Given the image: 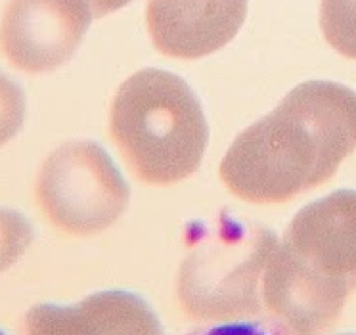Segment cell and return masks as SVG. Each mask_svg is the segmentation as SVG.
<instances>
[{"instance_id": "9a60e30c", "label": "cell", "mask_w": 356, "mask_h": 335, "mask_svg": "<svg viewBox=\"0 0 356 335\" xmlns=\"http://www.w3.org/2000/svg\"><path fill=\"white\" fill-rule=\"evenodd\" d=\"M0 335H4V334H2V332H0Z\"/></svg>"}, {"instance_id": "9c48e42d", "label": "cell", "mask_w": 356, "mask_h": 335, "mask_svg": "<svg viewBox=\"0 0 356 335\" xmlns=\"http://www.w3.org/2000/svg\"><path fill=\"white\" fill-rule=\"evenodd\" d=\"M320 29L337 54L356 60V0H320Z\"/></svg>"}, {"instance_id": "8fae6325", "label": "cell", "mask_w": 356, "mask_h": 335, "mask_svg": "<svg viewBox=\"0 0 356 335\" xmlns=\"http://www.w3.org/2000/svg\"><path fill=\"white\" fill-rule=\"evenodd\" d=\"M25 111L27 104L24 90L0 71V148L22 131Z\"/></svg>"}, {"instance_id": "5b68a950", "label": "cell", "mask_w": 356, "mask_h": 335, "mask_svg": "<svg viewBox=\"0 0 356 335\" xmlns=\"http://www.w3.org/2000/svg\"><path fill=\"white\" fill-rule=\"evenodd\" d=\"M92 19L88 0H8L0 16V54L17 71L50 73L75 56Z\"/></svg>"}, {"instance_id": "4fadbf2b", "label": "cell", "mask_w": 356, "mask_h": 335, "mask_svg": "<svg viewBox=\"0 0 356 335\" xmlns=\"http://www.w3.org/2000/svg\"><path fill=\"white\" fill-rule=\"evenodd\" d=\"M90 2V8L94 12V17L98 19V17L108 16V14H113L117 10L124 8V6H129L132 0H88Z\"/></svg>"}, {"instance_id": "7a4b0ae2", "label": "cell", "mask_w": 356, "mask_h": 335, "mask_svg": "<svg viewBox=\"0 0 356 335\" xmlns=\"http://www.w3.org/2000/svg\"><path fill=\"white\" fill-rule=\"evenodd\" d=\"M109 134L132 174L149 186L192 177L209 144L200 98L184 79L165 70H142L119 86Z\"/></svg>"}, {"instance_id": "6da1fadb", "label": "cell", "mask_w": 356, "mask_h": 335, "mask_svg": "<svg viewBox=\"0 0 356 335\" xmlns=\"http://www.w3.org/2000/svg\"><path fill=\"white\" fill-rule=\"evenodd\" d=\"M355 149V90L307 81L232 142L218 174L238 199L286 203L325 184Z\"/></svg>"}, {"instance_id": "7c38bea8", "label": "cell", "mask_w": 356, "mask_h": 335, "mask_svg": "<svg viewBox=\"0 0 356 335\" xmlns=\"http://www.w3.org/2000/svg\"><path fill=\"white\" fill-rule=\"evenodd\" d=\"M194 335H272L268 329H264L259 324H251V322H226V324H218L209 329H205L202 334Z\"/></svg>"}, {"instance_id": "5bb4252c", "label": "cell", "mask_w": 356, "mask_h": 335, "mask_svg": "<svg viewBox=\"0 0 356 335\" xmlns=\"http://www.w3.org/2000/svg\"><path fill=\"white\" fill-rule=\"evenodd\" d=\"M341 335H356V334H341Z\"/></svg>"}, {"instance_id": "8992f818", "label": "cell", "mask_w": 356, "mask_h": 335, "mask_svg": "<svg viewBox=\"0 0 356 335\" xmlns=\"http://www.w3.org/2000/svg\"><path fill=\"white\" fill-rule=\"evenodd\" d=\"M278 250L310 278L350 295L356 289L355 190H337L302 207Z\"/></svg>"}, {"instance_id": "30bf717a", "label": "cell", "mask_w": 356, "mask_h": 335, "mask_svg": "<svg viewBox=\"0 0 356 335\" xmlns=\"http://www.w3.org/2000/svg\"><path fill=\"white\" fill-rule=\"evenodd\" d=\"M33 238L31 222L22 213L0 207V274L24 257L31 247Z\"/></svg>"}, {"instance_id": "3957f363", "label": "cell", "mask_w": 356, "mask_h": 335, "mask_svg": "<svg viewBox=\"0 0 356 335\" xmlns=\"http://www.w3.org/2000/svg\"><path fill=\"white\" fill-rule=\"evenodd\" d=\"M278 240L266 228L226 220L182 263L178 297L203 320L240 318L259 311V284Z\"/></svg>"}, {"instance_id": "277c9868", "label": "cell", "mask_w": 356, "mask_h": 335, "mask_svg": "<svg viewBox=\"0 0 356 335\" xmlns=\"http://www.w3.org/2000/svg\"><path fill=\"white\" fill-rule=\"evenodd\" d=\"M131 190L100 144L71 140L42 161L35 179L40 215L67 236L100 234L127 211Z\"/></svg>"}, {"instance_id": "ba28073f", "label": "cell", "mask_w": 356, "mask_h": 335, "mask_svg": "<svg viewBox=\"0 0 356 335\" xmlns=\"http://www.w3.org/2000/svg\"><path fill=\"white\" fill-rule=\"evenodd\" d=\"M25 335H163V327L142 297L109 289L77 304L33 307L25 316Z\"/></svg>"}, {"instance_id": "52a82bcc", "label": "cell", "mask_w": 356, "mask_h": 335, "mask_svg": "<svg viewBox=\"0 0 356 335\" xmlns=\"http://www.w3.org/2000/svg\"><path fill=\"white\" fill-rule=\"evenodd\" d=\"M249 0H147L146 25L157 52L175 60L215 54L240 33Z\"/></svg>"}]
</instances>
